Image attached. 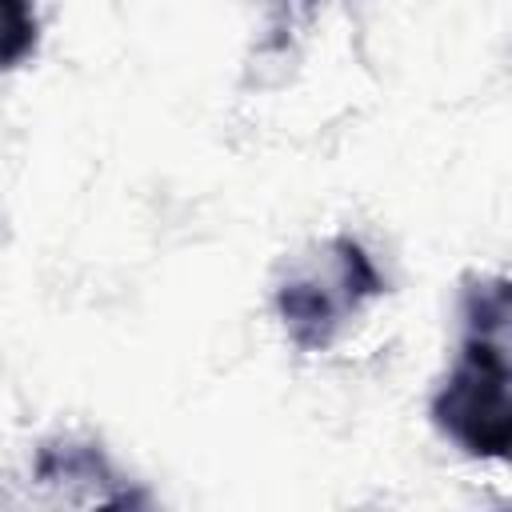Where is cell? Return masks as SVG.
Returning <instances> with one entry per match:
<instances>
[{"instance_id": "3957f363", "label": "cell", "mask_w": 512, "mask_h": 512, "mask_svg": "<svg viewBox=\"0 0 512 512\" xmlns=\"http://www.w3.org/2000/svg\"><path fill=\"white\" fill-rule=\"evenodd\" d=\"M464 348L512 376V280L480 276L464 288Z\"/></svg>"}, {"instance_id": "5b68a950", "label": "cell", "mask_w": 512, "mask_h": 512, "mask_svg": "<svg viewBox=\"0 0 512 512\" xmlns=\"http://www.w3.org/2000/svg\"><path fill=\"white\" fill-rule=\"evenodd\" d=\"M84 512H164V508L156 504V496H152L144 484L116 480V484H108Z\"/></svg>"}, {"instance_id": "277c9868", "label": "cell", "mask_w": 512, "mask_h": 512, "mask_svg": "<svg viewBox=\"0 0 512 512\" xmlns=\"http://www.w3.org/2000/svg\"><path fill=\"white\" fill-rule=\"evenodd\" d=\"M36 44V16L20 0L4 4V68H16Z\"/></svg>"}, {"instance_id": "7a4b0ae2", "label": "cell", "mask_w": 512, "mask_h": 512, "mask_svg": "<svg viewBox=\"0 0 512 512\" xmlns=\"http://www.w3.org/2000/svg\"><path fill=\"white\" fill-rule=\"evenodd\" d=\"M432 420L468 456L512 460V388L460 360L432 396Z\"/></svg>"}, {"instance_id": "6da1fadb", "label": "cell", "mask_w": 512, "mask_h": 512, "mask_svg": "<svg viewBox=\"0 0 512 512\" xmlns=\"http://www.w3.org/2000/svg\"><path fill=\"white\" fill-rule=\"evenodd\" d=\"M384 280L372 268L368 252L352 236H336L320 248V256L304 268H296L276 288V312L292 336L296 348H328L336 328L348 312H356L364 300L380 296Z\"/></svg>"}]
</instances>
